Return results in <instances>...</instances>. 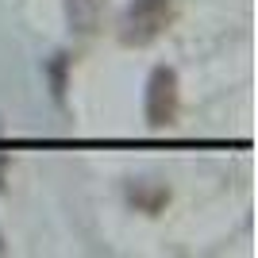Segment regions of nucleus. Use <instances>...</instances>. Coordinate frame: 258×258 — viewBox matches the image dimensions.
Listing matches in <instances>:
<instances>
[{
  "label": "nucleus",
  "instance_id": "5",
  "mask_svg": "<svg viewBox=\"0 0 258 258\" xmlns=\"http://www.w3.org/2000/svg\"><path fill=\"white\" fill-rule=\"evenodd\" d=\"M66 70H70V58L58 54V58L50 62V85H54V97H58V100L66 97Z\"/></svg>",
  "mask_w": 258,
  "mask_h": 258
},
{
  "label": "nucleus",
  "instance_id": "4",
  "mask_svg": "<svg viewBox=\"0 0 258 258\" xmlns=\"http://www.w3.org/2000/svg\"><path fill=\"white\" fill-rule=\"evenodd\" d=\"M131 205L158 216L162 208L170 205V189H162V185H131Z\"/></svg>",
  "mask_w": 258,
  "mask_h": 258
},
{
  "label": "nucleus",
  "instance_id": "6",
  "mask_svg": "<svg viewBox=\"0 0 258 258\" xmlns=\"http://www.w3.org/2000/svg\"><path fill=\"white\" fill-rule=\"evenodd\" d=\"M0 247H4V243H0Z\"/></svg>",
  "mask_w": 258,
  "mask_h": 258
},
{
  "label": "nucleus",
  "instance_id": "3",
  "mask_svg": "<svg viewBox=\"0 0 258 258\" xmlns=\"http://www.w3.org/2000/svg\"><path fill=\"white\" fill-rule=\"evenodd\" d=\"M66 16L77 35H93L104 16V0H66Z\"/></svg>",
  "mask_w": 258,
  "mask_h": 258
},
{
  "label": "nucleus",
  "instance_id": "1",
  "mask_svg": "<svg viewBox=\"0 0 258 258\" xmlns=\"http://www.w3.org/2000/svg\"><path fill=\"white\" fill-rule=\"evenodd\" d=\"M173 20V0H131L119 20V43L123 46H147L154 43Z\"/></svg>",
  "mask_w": 258,
  "mask_h": 258
},
{
  "label": "nucleus",
  "instance_id": "2",
  "mask_svg": "<svg viewBox=\"0 0 258 258\" xmlns=\"http://www.w3.org/2000/svg\"><path fill=\"white\" fill-rule=\"evenodd\" d=\"M177 108H181V89H177V74L170 66H154L151 81H147V123L151 127H170L177 119Z\"/></svg>",
  "mask_w": 258,
  "mask_h": 258
}]
</instances>
